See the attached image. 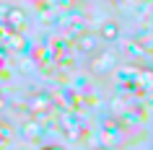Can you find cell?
Returning a JSON list of instances; mask_svg holds the SVG:
<instances>
[{"instance_id": "2", "label": "cell", "mask_w": 153, "mask_h": 150, "mask_svg": "<svg viewBox=\"0 0 153 150\" xmlns=\"http://www.w3.org/2000/svg\"><path fill=\"white\" fill-rule=\"evenodd\" d=\"M5 24H8V31H21L26 26V13L21 8H8L5 10Z\"/></svg>"}, {"instance_id": "1", "label": "cell", "mask_w": 153, "mask_h": 150, "mask_svg": "<svg viewBox=\"0 0 153 150\" xmlns=\"http://www.w3.org/2000/svg\"><path fill=\"white\" fill-rule=\"evenodd\" d=\"M114 65H117V57L112 52H99V57L91 62V70L94 72H109V70H114Z\"/></svg>"}, {"instance_id": "3", "label": "cell", "mask_w": 153, "mask_h": 150, "mask_svg": "<svg viewBox=\"0 0 153 150\" xmlns=\"http://www.w3.org/2000/svg\"><path fill=\"white\" fill-rule=\"evenodd\" d=\"M29 103H31V109L36 111V114H44V111H49V106H52V96H47V93H34Z\"/></svg>"}, {"instance_id": "7", "label": "cell", "mask_w": 153, "mask_h": 150, "mask_svg": "<svg viewBox=\"0 0 153 150\" xmlns=\"http://www.w3.org/2000/svg\"><path fill=\"white\" fill-rule=\"evenodd\" d=\"M112 3H114V5H120V3H125V0H112Z\"/></svg>"}, {"instance_id": "4", "label": "cell", "mask_w": 153, "mask_h": 150, "mask_svg": "<svg viewBox=\"0 0 153 150\" xmlns=\"http://www.w3.org/2000/svg\"><path fill=\"white\" fill-rule=\"evenodd\" d=\"M75 47L83 49V52H94V49H96V36H94V34H81V36L75 39Z\"/></svg>"}, {"instance_id": "5", "label": "cell", "mask_w": 153, "mask_h": 150, "mask_svg": "<svg viewBox=\"0 0 153 150\" xmlns=\"http://www.w3.org/2000/svg\"><path fill=\"white\" fill-rule=\"evenodd\" d=\"M99 36H104V39H117V36H120V26L114 24V21H106V24L99 29Z\"/></svg>"}, {"instance_id": "6", "label": "cell", "mask_w": 153, "mask_h": 150, "mask_svg": "<svg viewBox=\"0 0 153 150\" xmlns=\"http://www.w3.org/2000/svg\"><path fill=\"white\" fill-rule=\"evenodd\" d=\"M10 127H5V124H0V148H3V145H5V142L10 140Z\"/></svg>"}, {"instance_id": "8", "label": "cell", "mask_w": 153, "mask_h": 150, "mask_svg": "<svg viewBox=\"0 0 153 150\" xmlns=\"http://www.w3.org/2000/svg\"><path fill=\"white\" fill-rule=\"evenodd\" d=\"M99 150H106V148H99Z\"/></svg>"}]
</instances>
